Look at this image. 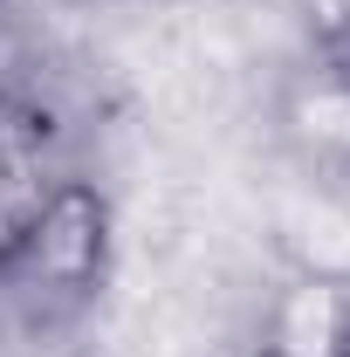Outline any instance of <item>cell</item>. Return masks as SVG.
I'll list each match as a JSON object with an SVG mask.
<instances>
[{
	"instance_id": "4",
	"label": "cell",
	"mask_w": 350,
	"mask_h": 357,
	"mask_svg": "<svg viewBox=\"0 0 350 357\" xmlns=\"http://www.w3.org/2000/svg\"><path fill=\"white\" fill-rule=\"evenodd\" d=\"M282 124H289V144L316 165V178L344 172L350 165V76L337 62H316L309 76H296L289 103H282Z\"/></svg>"
},
{
	"instance_id": "1",
	"label": "cell",
	"mask_w": 350,
	"mask_h": 357,
	"mask_svg": "<svg viewBox=\"0 0 350 357\" xmlns=\"http://www.w3.org/2000/svg\"><path fill=\"white\" fill-rule=\"evenodd\" d=\"M103 248H110V213L83 178H55L42 213L28 220L21 248L7 255L0 275H21L35 289H89L103 275Z\"/></svg>"
},
{
	"instance_id": "6",
	"label": "cell",
	"mask_w": 350,
	"mask_h": 357,
	"mask_svg": "<svg viewBox=\"0 0 350 357\" xmlns=\"http://www.w3.org/2000/svg\"><path fill=\"white\" fill-rule=\"evenodd\" d=\"M303 7H309V21H316V35H323V42L350 28V0H303Z\"/></svg>"
},
{
	"instance_id": "7",
	"label": "cell",
	"mask_w": 350,
	"mask_h": 357,
	"mask_svg": "<svg viewBox=\"0 0 350 357\" xmlns=\"http://www.w3.org/2000/svg\"><path fill=\"white\" fill-rule=\"evenodd\" d=\"M330 62H337V69L350 76V28H344V35H330Z\"/></svg>"
},
{
	"instance_id": "3",
	"label": "cell",
	"mask_w": 350,
	"mask_h": 357,
	"mask_svg": "<svg viewBox=\"0 0 350 357\" xmlns=\"http://www.w3.org/2000/svg\"><path fill=\"white\" fill-rule=\"evenodd\" d=\"M55 165H48V117H35L28 103H0V268L21 248L28 220L42 213Z\"/></svg>"
},
{
	"instance_id": "5",
	"label": "cell",
	"mask_w": 350,
	"mask_h": 357,
	"mask_svg": "<svg viewBox=\"0 0 350 357\" xmlns=\"http://www.w3.org/2000/svg\"><path fill=\"white\" fill-rule=\"evenodd\" d=\"M282 234H289V255L303 261V275H350V206L330 185L303 192L289 206Z\"/></svg>"
},
{
	"instance_id": "2",
	"label": "cell",
	"mask_w": 350,
	"mask_h": 357,
	"mask_svg": "<svg viewBox=\"0 0 350 357\" xmlns=\"http://www.w3.org/2000/svg\"><path fill=\"white\" fill-rule=\"evenodd\" d=\"M254 357H350V275H296L275 296Z\"/></svg>"
}]
</instances>
